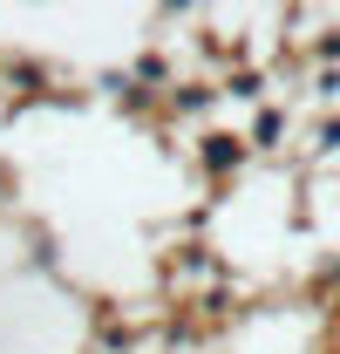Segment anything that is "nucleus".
Listing matches in <instances>:
<instances>
[{"label":"nucleus","instance_id":"f257e3e1","mask_svg":"<svg viewBox=\"0 0 340 354\" xmlns=\"http://www.w3.org/2000/svg\"><path fill=\"white\" fill-rule=\"evenodd\" d=\"M191 157H198V171H205V177H218V184H225V177H238V171H245L252 143H245V136H232V130H205Z\"/></svg>","mask_w":340,"mask_h":354},{"label":"nucleus","instance_id":"f03ea898","mask_svg":"<svg viewBox=\"0 0 340 354\" xmlns=\"http://www.w3.org/2000/svg\"><path fill=\"white\" fill-rule=\"evenodd\" d=\"M211 95H218L211 82H170L164 102H170V116H205V109H211Z\"/></svg>","mask_w":340,"mask_h":354},{"label":"nucleus","instance_id":"7ed1b4c3","mask_svg":"<svg viewBox=\"0 0 340 354\" xmlns=\"http://www.w3.org/2000/svg\"><path fill=\"white\" fill-rule=\"evenodd\" d=\"M279 136H286V109H258L245 143H252V150H279Z\"/></svg>","mask_w":340,"mask_h":354},{"label":"nucleus","instance_id":"20e7f679","mask_svg":"<svg viewBox=\"0 0 340 354\" xmlns=\"http://www.w3.org/2000/svg\"><path fill=\"white\" fill-rule=\"evenodd\" d=\"M258 88H265V75L245 68V75H232V82H225V95H258Z\"/></svg>","mask_w":340,"mask_h":354},{"label":"nucleus","instance_id":"39448f33","mask_svg":"<svg viewBox=\"0 0 340 354\" xmlns=\"http://www.w3.org/2000/svg\"><path fill=\"white\" fill-rule=\"evenodd\" d=\"M313 62H340V28H327V35L313 41Z\"/></svg>","mask_w":340,"mask_h":354},{"label":"nucleus","instance_id":"423d86ee","mask_svg":"<svg viewBox=\"0 0 340 354\" xmlns=\"http://www.w3.org/2000/svg\"><path fill=\"white\" fill-rule=\"evenodd\" d=\"M7 198H21V177H14V164H0V205Z\"/></svg>","mask_w":340,"mask_h":354},{"label":"nucleus","instance_id":"0eeeda50","mask_svg":"<svg viewBox=\"0 0 340 354\" xmlns=\"http://www.w3.org/2000/svg\"><path fill=\"white\" fill-rule=\"evenodd\" d=\"M320 150H340V116H327V123H320Z\"/></svg>","mask_w":340,"mask_h":354}]
</instances>
